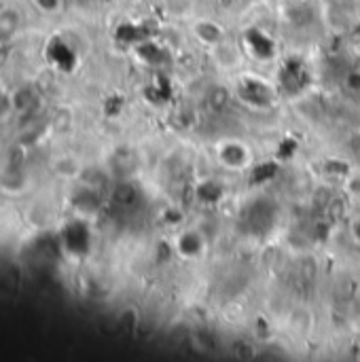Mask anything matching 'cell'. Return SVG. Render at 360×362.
I'll use <instances>...</instances> for the list:
<instances>
[{
    "mask_svg": "<svg viewBox=\"0 0 360 362\" xmlns=\"http://www.w3.org/2000/svg\"><path fill=\"white\" fill-rule=\"evenodd\" d=\"M11 110H13V100L4 91H0V119H6Z\"/></svg>",
    "mask_w": 360,
    "mask_h": 362,
    "instance_id": "6da1fadb",
    "label": "cell"
},
{
    "mask_svg": "<svg viewBox=\"0 0 360 362\" xmlns=\"http://www.w3.org/2000/svg\"><path fill=\"white\" fill-rule=\"evenodd\" d=\"M350 235L354 238V242L360 246V216H356L350 225Z\"/></svg>",
    "mask_w": 360,
    "mask_h": 362,
    "instance_id": "3957f363",
    "label": "cell"
},
{
    "mask_svg": "<svg viewBox=\"0 0 360 362\" xmlns=\"http://www.w3.org/2000/svg\"><path fill=\"white\" fill-rule=\"evenodd\" d=\"M36 4H38L42 11H47V13H55V11H59L62 0H36Z\"/></svg>",
    "mask_w": 360,
    "mask_h": 362,
    "instance_id": "7a4b0ae2",
    "label": "cell"
}]
</instances>
